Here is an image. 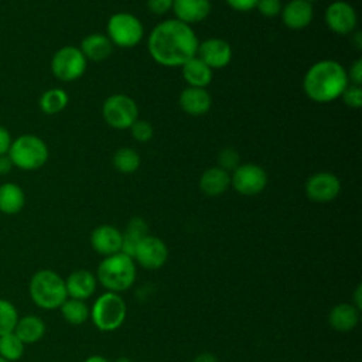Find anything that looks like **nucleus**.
Segmentation results:
<instances>
[{
	"instance_id": "nucleus-37",
	"label": "nucleus",
	"mask_w": 362,
	"mask_h": 362,
	"mask_svg": "<svg viewBox=\"0 0 362 362\" xmlns=\"http://www.w3.org/2000/svg\"><path fill=\"white\" fill-rule=\"evenodd\" d=\"M346 74H348V81H351L352 85H359L361 86V82H362V59L361 58L356 59L352 64L349 72H346Z\"/></svg>"
},
{
	"instance_id": "nucleus-39",
	"label": "nucleus",
	"mask_w": 362,
	"mask_h": 362,
	"mask_svg": "<svg viewBox=\"0 0 362 362\" xmlns=\"http://www.w3.org/2000/svg\"><path fill=\"white\" fill-rule=\"evenodd\" d=\"M11 136L8 130L3 126H0V156H4L8 153V148L11 146Z\"/></svg>"
},
{
	"instance_id": "nucleus-38",
	"label": "nucleus",
	"mask_w": 362,
	"mask_h": 362,
	"mask_svg": "<svg viewBox=\"0 0 362 362\" xmlns=\"http://www.w3.org/2000/svg\"><path fill=\"white\" fill-rule=\"evenodd\" d=\"M233 10L238 11H249L256 8L257 0H225Z\"/></svg>"
},
{
	"instance_id": "nucleus-33",
	"label": "nucleus",
	"mask_w": 362,
	"mask_h": 362,
	"mask_svg": "<svg viewBox=\"0 0 362 362\" xmlns=\"http://www.w3.org/2000/svg\"><path fill=\"white\" fill-rule=\"evenodd\" d=\"M344 103L352 109H359L362 105V88L359 85H346L341 95Z\"/></svg>"
},
{
	"instance_id": "nucleus-20",
	"label": "nucleus",
	"mask_w": 362,
	"mask_h": 362,
	"mask_svg": "<svg viewBox=\"0 0 362 362\" xmlns=\"http://www.w3.org/2000/svg\"><path fill=\"white\" fill-rule=\"evenodd\" d=\"M211 105H212V99L205 88L188 86L180 95L181 109L192 116H199L206 113Z\"/></svg>"
},
{
	"instance_id": "nucleus-1",
	"label": "nucleus",
	"mask_w": 362,
	"mask_h": 362,
	"mask_svg": "<svg viewBox=\"0 0 362 362\" xmlns=\"http://www.w3.org/2000/svg\"><path fill=\"white\" fill-rule=\"evenodd\" d=\"M198 44L194 30L177 18L158 23L147 41L151 58L164 66H182L197 55Z\"/></svg>"
},
{
	"instance_id": "nucleus-40",
	"label": "nucleus",
	"mask_w": 362,
	"mask_h": 362,
	"mask_svg": "<svg viewBox=\"0 0 362 362\" xmlns=\"http://www.w3.org/2000/svg\"><path fill=\"white\" fill-rule=\"evenodd\" d=\"M13 168V163L10 160V157L7 154L0 156V175H6L11 171Z\"/></svg>"
},
{
	"instance_id": "nucleus-13",
	"label": "nucleus",
	"mask_w": 362,
	"mask_h": 362,
	"mask_svg": "<svg viewBox=\"0 0 362 362\" xmlns=\"http://www.w3.org/2000/svg\"><path fill=\"white\" fill-rule=\"evenodd\" d=\"M325 23L331 31L345 35L355 30L358 17L355 8L342 0L331 3L325 10Z\"/></svg>"
},
{
	"instance_id": "nucleus-21",
	"label": "nucleus",
	"mask_w": 362,
	"mask_h": 362,
	"mask_svg": "<svg viewBox=\"0 0 362 362\" xmlns=\"http://www.w3.org/2000/svg\"><path fill=\"white\" fill-rule=\"evenodd\" d=\"M45 322L35 314H28L24 317H18L17 324L14 327V334L21 339L24 345H31L42 339L45 335Z\"/></svg>"
},
{
	"instance_id": "nucleus-36",
	"label": "nucleus",
	"mask_w": 362,
	"mask_h": 362,
	"mask_svg": "<svg viewBox=\"0 0 362 362\" xmlns=\"http://www.w3.org/2000/svg\"><path fill=\"white\" fill-rule=\"evenodd\" d=\"M147 8L156 16H163L173 8V0H147Z\"/></svg>"
},
{
	"instance_id": "nucleus-32",
	"label": "nucleus",
	"mask_w": 362,
	"mask_h": 362,
	"mask_svg": "<svg viewBox=\"0 0 362 362\" xmlns=\"http://www.w3.org/2000/svg\"><path fill=\"white\" fill-rule=\"evenodd\" d=\"M129 129H130L133 139L140 143H146V141L151 140L153 133H154L153 126L146 120H136Z\"/></svg>"
},
{
	"instance_id": "nucleus-47",
	"label": "nucleus",
	"mask_w": 362,
	"mask_h": 362,
	"mask_svg": "<svg viewBox=\"0 0 362 362\" xmlns=\"http://www.w3.org/2000/svg\"><path fill=\"white\" fill-rule=\"evenodd\" d=\"M305 1H308V3H313V1H315V0H305Z\"/></svg>"
},
{
	"instance_id": "nucleus-15",
	"label": "nucleus",
	"mask_w": 362,
	"mask_h": 362,
	"mask_svg": "<svg viewBox=\"0 0 362 362\" xmlns=\"http://www.w3.org/2000/svg\"><path fill=\"white\" fill-rule=\"evenodd\" d=\"M90 245L103 257L119 253L122 250V232L112 225H99L90 233Z\"/></svg>"
},
{
	"instance_id": "nucleus-27",
	"label": "nucleus",
	"mask_w": 362,
	"mask_h": 362,
	"mask_svg": "<svg viewBox=\"0 0 362 362\" xmlns=\"http://www.w3.org/2000/svg\"><path fill=\"white\" fill-rule=\"evenodd\" d=\"M62 318L71 325H81L89 320L90 308L83 300L68 297L59 307Z\"/></svg>"
},
{
	"instance_id": "nucleus-19",
	"label": "nucleus",
	"mask_w": 362,
	"mask_h": 362,
	"mask_svg": "<svg viewBox=\"0 0 362 362\" xmlns=\"http://www.w3.org/2000/svg\"><path fill=\"white\" fill-rule=\"evenodd\" d=\"M361 310L351 303H339L334 305L328 314V324L337 332H349L359 322Z\"/></svg>"
},
{
	"instance_id": "nucleus-23",
	"label": "nucleus",
	"mask_w": 362,
	"mask_h": 362,
	"mask_svg": "<svg viewBox=\"0 0 362 362\" xmlns=\"http://www.w3.org/2000/svg\"><path fill=\"white\" fill-rule=\"evenodd\" d=\"M79 49L82 51L86 59H90L93 62H100L112 54L113 44L107 35L89 34L82 40Z\"/></svg>"
},
{
	"instance_id": "nucleus-44",
	"label": "nucleus",
	"mask_w": 362,
	"mask_h": 362,
	"mask_svg": "<svg viewBox=\"0 0 362 362\" xmlns=\"http://www.w3.org/2000/svg\"><path fill=\"white\" fill-rule=\"evenodd\" d=\"M362 35H361V33L359 31H356L355 33V35H354V40H352V42L355 44V47L358 48V49H361L362 48Z\"/></svg>"
},
{
	"instance_id": "nucleus-6",
	"label": "nucleus",
	"mask_w": 362,
	"mask_h": 362,
	"mask_svg": "<svg viewBox=\"0 0 362 362\" xmlns=\"http://www.w3.org/2000/svg\"><path fill=\"white\" fill-rule=\"evenodd\" d=\"M48 154L45 141L34 134H23L13 140L7 153L13 165L25 171L41 168L47 163Z\"/></svg>"
},
{
	"instance_id": "nucleus-28",
	"label": "nucleus",
	"mask_w": 362,
	"mask_h": 362,
	"mask_svg": "<svg viewBox=\"0 0 362 362\" xmlns=\"http://www.w3.org/2000/svg\"><path fill=\"white\" fill-rule=\"evenodd\" d=\"M68 105V93L64 89L52 88L45 90L40 98V109L47 115H55Z\"/></svg>"
},
{
	"instance_id": "nucleus-8",
	"label": "nucleus",
	"mask_w": 362,
	"mask_h": 362,
	"mask_svg": "<svg viewBox=\"0 0 362 362\" xmlns=\"http://www.w3.org/2000/svg\"><path fill=\"white\" fill-rule=\"evenodd\" d=\"M102 115L109 126L123 130L129 129L137 120L139 109L130 96L116 93L105 100Z\"/></svg>"
},
{
	"instance_id": "nucleus-7",
	"label": "nucleus",
	"mask_w": 362,
	"mask_h": 362,
	"mask_svg": "<svg viewBox=\"0 0 362 362\" xmlns=\"http://www.w3.org/2000/svg\"><path fill=\"white\" fill-rule=\"evenodd\" d=\"M106 28L112 44L123 48L137 45L144 34L143 24L130 13H116L110 16Z\"/></svg>"
},
{
	"instance_id": "nucleus-30",
	"label": "nucleus",
	"mask_w": 362,
	"mask_h": 362,
	"mask_svg": "<svg viewBox=\"0 0 362 362\" xmlns=\"http://www.w3.org/2000/svg\"><path fill=\"white\" fill-rule=\"evenodd\" d=\"M113 165L117 171L123 174H130L139 168L140 157L133 148L122 147L113 156Z\"/></svg>"
},
{
	"instance_id": "nucleus-29",
	"label": "nucleus",
	"mask_w": 362,
	"mask_h": 362,
	"mask_svg": "<svg viewBox=\"0 0 362 362\" xmlns=\"http://www.w3.org/2000/svg\"><path fill=\"white\" fill-rule=\"evenodd\" d=\"M24 348L25 345L14 332H8L0 337V356L8 362L18 361L24 354Z\"/></svg>"
},
{
	"instance_id": "nucleus-2",
	"label": "nucleus",
	"mask_w": 362,
	"mask_h": 362,
	"mask_svg": "<svg viewBox=\"0 0 362 362\" xmlns=\"http://www.w3.org/2000/svg\"><path fill=\"white\" fill-rule=\"evenodd\" d=\"M348 83V74L339 62L322 59L307 71L303 86L311 100L327 103L339 98Z\"/></svg>"
},
{
	"instance_id": "nucleus-35",
	"label": "nucleus",
	"mask_w": 362,
	"mask_h": 362,
	"mask_svg": "<svg viewBox=\"0 0 362 362\" xmlns=\"http://www.w3.org/2000/svg\"><path fill=\"white\" fill-rule=\"evenodd\" d=\"M256 8L259 10V13L262 16L270 18V17H276L277 14H280L283 6H281L280 0H257Z\"/></svg>"
},
{
	"instance_id": "nucleus-18",
	"label": "nucleus",
	"mask_w": 362,
	"mask_h": 362,
	"mask_svg": "<svg viewBox=\"0 0 362 362\" xmlns=\"http://www.w3.org/2000/svg\"><path fill=\"white\" fill-rule=\"evenodd\" d=\"M314 16V10L311 3L305 0H290L281 8L283 23L291 30H303L305 28Z\"/></svg>"
},
{
	"instance_id": "nucleus-5",
	"label": "nucleus",
	"mask_w": 362,
	"mask_h": 362,
	"mask_svg": "<svg viewBox=\"0 0 362 362\" xmlns=\"http://www.w3.org/2000/svg\"><path fill=\"white\" fill-rule=\"evenodd\" d=\"M127 307L119 293L105 291L92 304L89 318L102 332L117 329L126 320Z\"/></svg>"
},
{
	"instance_id": "nucleus-42",
	"label": "nucleus",
	"mask_w": 362,
	"mask_h": 362,
	"mask_svg": "<svg viewBox=\"0 0 362 362\" xmlns=\"http://www.w3.org/2000/svg\"><path fill=\"white\" fill-rule=\"evenodd\" d=\"M361 296H362V287H361V284H358V286H356V288H355V291H354V300H352V303H351V304H354L358 310H361V308H362V300H361Z\"/></svg>"
},
{
	"instance_id": "nucleus-4",
	"label": "nucleus",
	"mask_w": 362,
	"mask_h": 362,
	"mask_svg": "<svg viewBox=\"0 0 362 362\" xmlns=\"http://www.w3.org/2000/svg\"><path fill=\"white\" fill-rule=\"evenodd\" d=\"M31 301L42 310H57L68 298L65 279L51 269L35 272L28 283Z\"/></svg>"
},
{
	"instance_id": "nucleus-34",
	"label": "nucleus",
	"mask_w": 362,
	"mask_h": 362,
	"mask_svg": "<svg viewBox=\"0 0 362 362\" xmlns=\"http://www.w3.org/2000/svg\"><path fill=\"white\" fill-rule=\"evenodd\" d=\"M218 161H219V167L222 170H225V171L232 170L233 171L239 165V154L235 148L226 147V148L221 150Z\"/></svg>"
},
{
	"instance_id": "nucleus-43",
	"label": "nucleus",
	"mask_w": 362,
	"mask_h": 362,
	"mask_svg": "<svg viewBox=\"0 0 362 362\" xmlns=\"http://www.w3.org/2000/svg\"><path fill=\"white\" fill-rule=\"evenodd\" d=\"M83 362H110V361L106 359V358L102 356V355H90V356H88Z\"/></svg>"
},
{
	"instance_id": "nucleus-16",
	"label": "nucleus",
	"mask_w": 362,
	"mask_h": 362,
	"mask_svg": "<svg viewBox=\"0 0 362 362\" xmlns=\"http://www.w3.org/2000/svg\"><path fill=\"white\" fill-rule=\"evenodd\" d=\"M96 284H98L96 276L86 269L74 270L65 279V288H66L68 297L83 300V301L95 293Z\"/></svg>"
},
{
	"instance_id": "nucleus-10",
	"label": "nucleus",
	"mask_w": 362,
	"mask_h": 362,
	"mask_svg": "<svg viewBox=\"0 0 362 362\" xmlns=\"http://www.w3.org/2000/svg\"><path fill=\"white\" fill-rule=\"evenodd\" d=\"M230 185L242 195H256L266 188L267 174L257 164H239L230 175Z\"/></svg>"
},
{
	"instance_id": "nucleus-22",
	"label": "nucleus",
	"mask_w": 362,
	"mask_h": 362,
	"mask_svg": "<svg viewBox=\"0 0 362 362\" xmlns=\"http://www.w3.org/2000/svg\"><path fill=\"white\" fill-rule=\"evenodd\" d=\"M230 185V175L221 167H211L202 173L199 178V188L209 197L223 194Z\"/></svg>"
},
{
	"instance_id": "nucleus-46",
	"label": "nucleus",
	"mask_w": 362,
	"mask_h": 362,
	"mask_svg": "<svg viewBox=\"0 0 362 362\" xmlns=\"http://www.w3.org/2000/svg\"><path fill=\"white\" fill-rule=\"evenodd\" d=\"M0 362H8V361H6L4 358H1V356H0Z\"/></svg>"
},
{
	"instance_id": "nucleus-14",
	"label": "nucleus",
	"mask_w": 362,
	"mask_h": 362,
	"mask_svg": "<svg viewBox=\"0 0 362 362\" xmlns=\"http://www.w3.org/2000/svg\"><path fill=\"white\" fill-rule=\"evenodd\" d=\"M197 57L202 59L211 69L226 66L232 59V48L222 38H208L198 44Z\"/></svg>"
},
{
	"instance_id": "nucleus-45",
	"label": "nucleus",
	"mask_w": 362,
	"mask_h": 362,
	"mask_svg": "<svg viewBox=\"0 0 362 362\" xmlns=\"http://www.w3.org/2000/svg\"><path fill=\"white\" fill-rule=\"evenodd\" d=\"M115 362H133L130 358H127V356H120V358H117Z\"/></svg>"
},
{
	"instance_id": "nucleus-24",
	"label": "nucleus",
	"mask_w": 362,
	"mask_h": 362,
	"mask_svg": "<svg viewBox=\"0 0 362 362\" xmlns=\"http://www.w3.org/2000/svg\"><path fill=\"white\" fill-rule=\"evenodd\" d=\"M148 235V225L140 216H133L122 232V253L133 257L139 242Z\"/></svg>"
},
{
	"instance_id": "nucleus-11",
	"label": "nucleus",
	"mask_w": 362,
	"mask_h": 362,
	"mask_svg": "<svg viewBox=\"0 0 362 362\" xmlns=\"http://www.w3.org/2000/svg\"><path fill=\"white\" fill-rule=\"evenodd\" d=\"M168 259V247L163 239L147 235L143 238L133 255V260L147 270H157L165 264Z\"/></svg>"
},
{
	"instance_id": "nucleus-25",
	"label": "nucleus",
	"mask_w": 362,
	"mask_h": 362,
	"mask_svg": "<svg viewBox=\"0 0 362 362\" xmlns=\"http://www.w3.org/2000/svg\"><path fill=\"white\" fill-rule=\"evenodd\" d=\"M182 76L189 86L205 88L212 81V69L197 55L188 59L182 66Z\"/></svg>"
},
{
	"instance_id": "nucleus-26",
	"label": "nucleus",
	"mask_w": 362,
	"mask_h": 362,
	"mask_svg": "<svg viewBox=\"0 0 362 362\" xmlns=\"http://www.w3.org/2000/svg\"><path fill=\"white\" fill-rule=\"evenodd\" d=\"M25 204V195L20 185L4 182L0 185V212L6 215L18 214Z\"/></svg>"
},
{
	"instance_id": "nucleus-41",
	"label": "nucleus",
	"mask_w": 362,
	"mask_h": 362,
	"mask_svg": "<svg viewBox=\"0 0 362 362\" xmlns=\"http://www.w3.org/2000/svg\"><path fill=\"white\" fill-rule=\"evenodd\" d=\"M192 362H218V358L211 352H201L194 358Z\"/></svg>"
},
{
	"instance_id": "nucleus-31",
	"label": "nucleus",
	"mask_w": 362,
	"mask_h": 362,
	"mask_svg": "<svg viewBox=\"0 0 362 362\" xmlns=\"http://www.w3.org/2000/svg\"><path fill=\"white\" fill-rule=\"evenodd\" d=\"M18 320V311L16 305L6 300L0 298V337L14 331V327Z\"/></svg>"
},
{
	"instance_id": "nucleus-3",
	"label": "nucleus",
	"mask_w": 362,
	"mask_h": 362,
	"mask_svg": "<svg viewBox=\"0 0 362 362\" xmlns=\"http://www.w3.org/2000/svg\"><path fill=\"white\" fill-rule=\"evenodd\" d=\"M136 262L133 257L119 252L103 257L96 269V280L106 291L122 293L129 290L136 281Z\"/></svg>"
},
{
	"instance_id": "nucleus-9",
	"label": "nucleus",
	"mask_w": 362,
	"mask_h": 362,
	"mask_svg": "<svg viewBox=\"0 0 362 362\" xmlns=\"http://www.w3.org/2000/svg\"><path fill=\"white\" fill-rule=\"evenodd\" d=\"M86 61L88 59L78 47L65 45L54 54L51 59V71L61 81H75L83 75Z\"/></svg>"
},
{
	"instance_id": "nucleus-12",
	"label": "nucleus",
	"mask_w": 362,
	"mask_h": 362,
	"mask_svg": "<svg viewBox=\"0 0 362 362\" xmlns=\"http://www.w3.org/2000/svg\"><path fill=\"white\" fill-rule=\"evenodd\" d=\"M341 182L332 173H315L305 182V194L314 202H329L338 197Z\"/></svg>"
},
{
	"instance_id": "nucleus-17",
	"label": "nucleus",
	"mask_w": 362,
	"mask_h": 362,
	"mask_svg": "<svg viewBox=\"0 0 362 362\" xmlns=\"http://www.w3.org/2000/svg\"><path fill=\"white\" fill-rule=\"evenodd\" d=\"M177 20L185 24H194L205 20L211 13L209 0H173L171 8Z\"/></svg>"
}]
</instances>
